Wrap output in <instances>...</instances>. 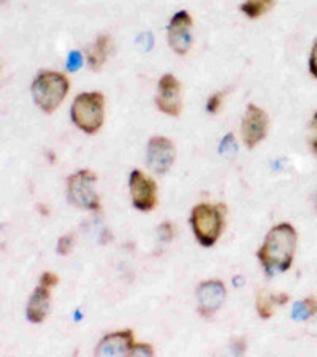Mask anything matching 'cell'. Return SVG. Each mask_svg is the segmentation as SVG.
<instances>
[{"label":"cell","mask_w":317,"mask_h":357,"mask_svg":"<svg viewBox=\"0 0 317 357\" xmlns=\"http://www.w3.org/2000/svg\"><path fill=\"white\" fill-rule=\"evenodd\" d=\"M224 205L200 204L192 210L190 224L201 246L210 248L221 237L224 229Z\"/></svg>","instance_id":"277c9868"},{"label":"cell","mask_w":317,"mask_h":357,"mask_svg":"<svg viewBox=\"0 0 317 357\" xmlns=\"http://www.w3.org/2000/svg\"><path fill=\"white\" fill-rule=\"evenodd\" d=\"M57 283H59V276L51 272H45L42 275V278H40V284H45L48 287H54Z\"/></svg>","instance_id":"44dd1931"},{"label":"cell","mask_w":317,"mask_h":357,"mask_svg":"<svg viewBox=\"0 0 317 357\" xmlns=\"http://www.w3.org/2000/svg\"><path fill=\"white\" fill-rule=\"evenodd\" d=\"M309 72L313 77L317 79V40L313 45V50H311V56H309Z\"/></svg>","instance_id":"7402d4cb"},{"label":"cell","mask_w":317,"mask_h":357,"mask_svg":"<svg viewBox=\"0 0 317 357\" xmlns=\"http://www.w3.org/2000/svg\"><path fill=\"white\" fill-rule=\"evenodd\" d=\"M226 284L219 280H208L197 289L199 313L203 318H211L226 301Z\"/></svg>","instance_id":"8fae6325"},{"label":"cell","mask_w":317,"mask_h":357,"mask_svg":"<svg viewBox=\"0 0 317 357\" xmlns=\"http://www.w3.org/2000/svg\"><path fill=\"white\" fill-rule=\"evenodd\" d=\"M222 105V92H216L215 96H211L206 103V110L210 113H217L219 108Z\"/></svg>","instance_id":"ffe728a7"},{"label":"cell","mask_w":317,"mask_h":357,"mask_svg":"<svg viewBox=\"0 0 317 357\" xmlns=\"http://www.w3.org/2000/svg\"><path fill=\"white\" fill-rule=\"evenodd\" d=\"M176 149L170 138L167 137H153L148 143L146 160L148 165L155 174L164 175L169 172L170 167L175 162Z\"/></svg>","instance_id":"30bf717a"},{"label":"cell","mask_w":317,"mask_h":357,"mask_svg":"<svg viewBox=\"0 0 317 357\" xmlns=\"http://www.w3.org/2000/svg\"><path fill=\"white\" fill-rule=\"evenodd\" d=\"M70 82L63 73L46 70L37 75L32 83V97L45 113H53L67 97Z\"/></svg>","instance_id":"7a4b0ae2"},{"label":"cell","mask_w":317,"mask_h":357,"mask_svg":"<svg viewBox=\"0 0 317 357\" xmlns=\"http://www.w3.org/2000/svg\"><path fill=\"white\" fill-rule=\"evenodd\" d=\"M289 302V296L287 294H267L261 292L257 296V313L261 318L268 319L275 314L276 308L282 307Z\"/></svg>","instance_id":"9a60e30c"},{"label":"cell","mask_w":317,"mask_h":357,"mask_svg":"<svg viewBox=\"0 0 317 357\" xmlns=\"http://www.w3.org/2000/svg\"><path fill=\"white\" fill-rule=\"evenodd\" d=\"M233 140V137L232 135H227L226 137V140L222 142V146H221V151H229V153H236V146H235V143L232 142Z\"/></svg>","instance_id":"cb8c5ba5"},{"label":"cell","mask_w":317,"mask_h":357,"mask_svg":"<svg viewBox=\"0 0 317 357\" xmlns=\"http://www.w3.org/2000/svg\"><path fill=\"white\" fill-rule=\"evenodd\" d=\"M111 51V38L108 36H99L95 38L94 45L88 50V64L92 70H100Z\"/></svg>","instance_id":"5bb4252c"},{"label":"cell","mask_w":317,"mask_h":357,"mask_svg":"<svg viewBox=\"0 0 317 357\" xmlns=\"http://www.w3.org/2000/svg\"><path fill=\"white\" fill-rule=\"evenodd\" d=\"M317 314V298L308 297L302 303H297L293 308V316L297 319H308L311 316Z\"/></svg>","instance_id":"e0dca14e"},{"label":"cell","mask_w":317,"mask_h":357,"mask_svg":"<svg viewBox=\"0 0 317 357\" xmlns=\"http://www.w3.org/2000/svg\"><path fill=\"white\" fill-rule=\"evenodd\" d=\"M313 129H314V137H313V142H311V146H313V151L317 154V112L313 116Z\"/></svg>","instance_id":"484cf974"},{"label":"cell","mask_w":317,"mask_h":357,"mask_svg":"<svg viewBox=\"0 0 317 357\" xmlns=\"http://www.w3.org/2000/svg\"><path fill=\"white\" fill-rule=\"evenodd\" d=\"M298 235L292 224L282 222L273 227L265 237V241L257 256L262 262L265 273L275 276L291 268L295 256Z\"/></svg>","instance_id":"6da1fadb"},{"label":"cell","mask_w":317,"mask_h":357,"mask_svg":"<svg viewBox=\"0 0 317 357\" xmlns=\"http://www.w3.org/2000/svg\"><path fill=\"white\" fill-rule=\"evenodd\" d=\"M155 105H157L160 112L169 114V116H180L183 110L181 84L173 75L167 73L160 78L157 96H155Z\"/></svg>","instance_id":"52a82bcc"},{"label":"cell","mask_w":317,"mask_h":357,"mask_svg":"<svg viewBox=\"0 0 317 357\" xmlns=\"http://www.w3.org/2000/svg\"><path fill=\"white\" fill-rule=\"evenodd\" d=\"M192 18L187 11H178L169 24V45L176 54L184 56L192 46Z\"/></svg>","instance_id":"9c48e42d"},{"label":"cell","mask_w":317,"mask_h":357,"mask_svg":"<svg viewBox=\"0 0 317 357\" xmlns=\"http://www.w3.org/2000/svg\"><path fill=\"white\" fill-rule=\"evenodd\" d=\"M268 132V114L256 105H249L241 123V135L245 145L252 149L261 143Z\"/></svg>","instance_id":"ba28073f"},{"label":"cell","mask_w":317,"mask_h":357,"mask_svg":"<svg viewBox=\"0 0 317 357\" xmlns=\"http://www.w3.org/2000/svg\"><path fill=\"white\" fill-rule=\"evenodd\" d=\"M154 349L151 344L148 343H137V347L134 349V354L132 356H153Z\"/></svg>","instance_id":"603a6c76"},{"label":"cell","mask_w":317,"mask_h":357,"mask_svg":"<svg viewBox=\"0 0 317 357\" xmlns=\"http://www.w3.org/2000/svg\"><path fill=\"white\" fill-rule=\"evenodd\" d=\"M97 175L91 170H79L68 178L67 192L68 200L75 206L86 210H99L100 200L95 192Z\"/></svg>","instance_id":"5b68a950"},{"label":"cell","mask_w":317,"mask_h":357,"mask_svg":"<svg viewBox=\"0 0 317 357\" xmlns=\"http://www.w3.org/2000/svg\"><path fill=\"white\" fill-rule=\"evenodd\" d=\"M72 121L86 134H97L105 121V97L102 92H83L72 105Z\"/></svg>","instance_id":"3957f363"},{"label":"cell","mask_w":317,"mask_h":357,"mask_svg":"<svg viewBox=\"0 0 317 357\" xmlns=\"http://www.w3.org/2000/svg\"><path fill=\"white\" fill-rule=\"evenodd\" d=\"M137 347L134 332L130 329L107 335L95 349L97 356H132Z\"/></svg>","instance_id":"7c38bea8"},{"label":"cell","mask_w":317,"mask_h":357,"mask_svg":"<svg viewBox=\"0 0 317 357\" xmlns=\"http://www.w3.org/2000/svg\"><path fill=\"white\" fill-rule=\"evenodd\" d=\"M130 197L135 208L140 211H151L157 204V184L140 170H134L129 178Z\"/></svg>","instance_id":"8992f818"},{"label":"cell","mask_w":317,"mask_h":357,"mask_svg":"<svg viewBox=\"0 0 317 357\" xmlns=\"http://www.w3.org/2000/svg\"><path fill=\"white\" fill-rule=\"evenodd\" d=\"M160 232L164 234V238L165 240H171L173 238V226L170 222H165L160 226Z\"/></svg>","instance_id":"d4e9b609"},{"label":"cell","mask_w":317,"mask_h":357,"mask_svg":"<svg viewBox=\"0 0 317 357\" xmlns=\"http://www.w3.org/2000/svg\"><path fill=\"white\" fill-rule=\"evenodd\" d=\"M275 0H246V2L241 5V11L247 16V18L256 20L258 16L267 13V11L272 8Z\"/></svg>","instance_id":"2e32d148"},{"label":"cell","mask_w":317,"mask_h":357,"mask_svg":"<svg viewBox=\"0 0 317 357\" xmlns=\"http://www.w3.org/2000/svg\"><path fill=\"white\" fill-rule=\"evenodd\" d=\"M82 64H83V56H82V53H79V51H72V53L68 54V64H67L68 70H70V72H77L78 68L82 67Z\"/></svg>","instance_id":"d6986e66"},{"label":"cell","mask_w":317,"mask_h":357,"mask_svg":"<svg viewBox=\"0 0 317 357\" xmlns=\"http://www.w3.org/2000/svg\"><path fill=\"white\" fill-rule=\"evenodd\" d=\"M72 246H73V235L72 234L63 235V237L59 240V243H57V252L62 256H65L72 251Z\"/></svg>","instance_id":"ac0fdd59"},{"label":"cell","mask_w":317,"mask_h":357,"mask_svg":"<svg viewBox=\"0 0 317 357\" xmlns=\"http://www.w3.org/2000/svg\"><path fill=\"white\" fill-rule=\"evenodd\" d=\"M51 287L40 284L36 291H33L32 297L29 298L27 303V318L31 322H38L45 321L46 316L49 312V298H51Z\"/></svg>","instance_id":"4fadbf2b"},{"label":"cell","mask_w":317,"mask_h":357,"mask_svg":"<svg viewBox=\"0 0 317 357\" xmlns=\"http://www.w3.org/2000/svg\"><path fill=\"white\" fill-rule=\"evenodd\" d=\"M314 205H316V210H317V194H316V197H314Z\"/></svg>","instance_id":"4316f807"}]
</instances>
